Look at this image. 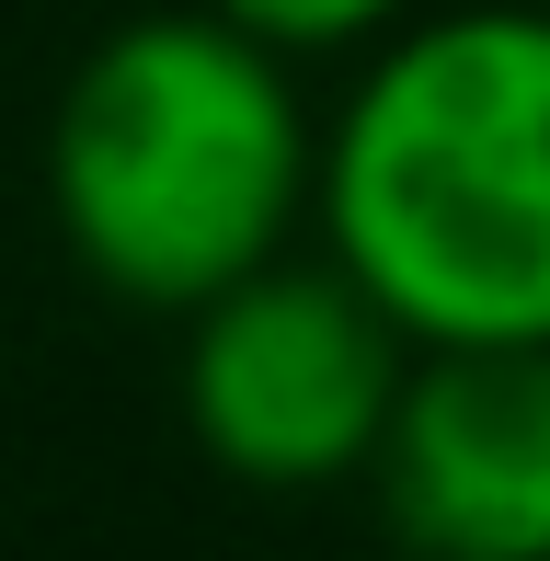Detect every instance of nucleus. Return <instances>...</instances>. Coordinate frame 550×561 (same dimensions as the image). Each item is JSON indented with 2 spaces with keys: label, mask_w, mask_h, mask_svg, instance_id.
<instances>
[{
  "label": "nucleus",
  "mask_w": 550,
  "mask_h": 561,
  "mask_svg": "<svg viewBox=\"0 0 550 561\" xmlns=\"http://www.w3.org/2000/svg\"><path fill=\"white\" fill-rule=\"evenodd\" d=\"M310 229L413 344H550V12L390 23L321 126Z\"/></svg>",
  "instance_id": "f257e3e1"
},
{
  "label": "nucleus",
  "mask_w": 550,
  "mask_h": 561,
  "mask_svg": "<svg viewBox=\"0 0 550 561\" xmlns=\"http://www.w3.org/2000/svg\"><path fill=\"white\" fill-rule=\"evenodd\" d=\"M310 195L321 126L287 81V46L207 0L115 23L46 115V218L69 264L161 321L275 264L310 229Z\"/></svg>",
  "instance_id": "f03ea898"
},
{
  "label": "nucleus",
  "mask_w": 550,
  "mask_h": 561,
  "mask_svg": "<svg viewBox=\"0 0 550 561\" xmlns=\"http://www.w3.org/2000/svg\"><path fill=\"white\" fill-rule=\"evenodd\" d=\"M413 355L344 252H275L184 310V436L241 493H333L367 481Z\"/></svg>",
  "instance_id": "7ed1b4c3"
},
{
  "label": "nucleus",
  "mask_w": 550,
  "mask_h": 561,
  "mask_svg": "<svg viewBox=\"0 0 550 561\" xmlns=\"http://www.w3.org/2000/svg\"><path fill=\"white\" fill-rule=\"evenodd\" d=\"M367 493L402 550L550 561V344H424Z\"/></svg>",
  "instance_id": "20e7f679"
},
{
  "label": "nucleus",
  "mask_w": 550,
  "mask_h": 561,
  "mask_svg": "<svg viewBox=\"0 0 550 561\" xmlns=\"http://www.w3.org/2000/svg\"><path fill=\"white\" fill-rule=\"evenodd\" d=\"M207 12H230L241 35L287 46V58H344V46H379L390 23H413L424 0H207Z\"/></svg>",
  "instance_id": "39448f33"
}]
</instances>
